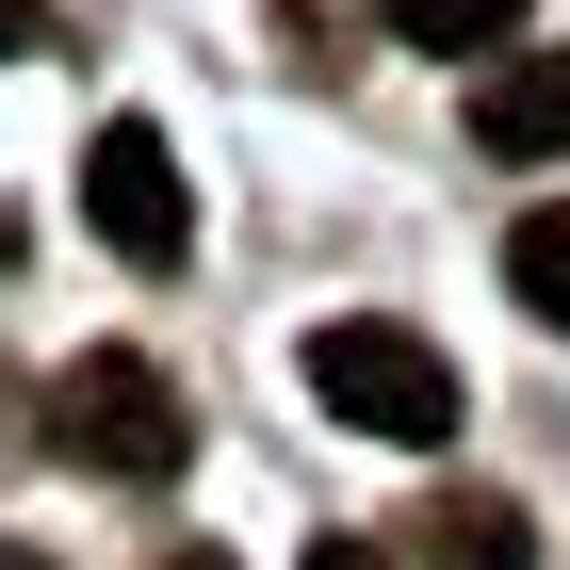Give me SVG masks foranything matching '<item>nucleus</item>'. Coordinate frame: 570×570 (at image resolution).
Listing matches in <instances>:
<instances>
[{
    "label": "nucleus",
    "instance_id": "obj_5",
    "mask_svg": "<svg viewBox=\"0 0 570 570\" xmlns=\"http://www.w3.org/2000/svg\"><path fill=\"white\" fill-rule=\"evenodd\" d=\"M407 554H424V570H538V522L505 505V489L456 473V489H424V505H407Z\"/></svg>",
    "mask_w": 570,
    "mask_h": 570
},
{
    "label": "nucleus",
    "instance_id": "obj_1",
    "mask_svg": "<svg viewBox=\"0 0 570 570\" xmlns=\"http://www.w3.org/2000/svg\"><path fill=\"white\" fill-rule=\"evenodd\" d=\"M309 392H326V424H358V440H456V358H440L424 326H392V309L309 326Z\"/></svg>",
    "mask_w": 570,
    "mask_h": 570
},
{
    "label": "nucleus",
    "instance_id": "obj_9",
    "mask_svg": "<svg viewBox=\"0 0 570 570\" xmlns=\"http://www.w3.org/2000/svg\"><path fill=\"white\" fill-rule=\"evenodd\" d=\"M309 570H392V554H375V538H309Z\"/></svg>",
    "mask_w": 570,
    "mask_h": 570
},
{
    "label": "nucleus",
    "instance_id": "obj_11",
    "mask_svg": "<svg viewBox=\"0 0 570 570\" xmlns=\"http://www.w3.org/2000/svg\"><path fill=\"white\" fill-rule=\"evenodd\" d=\"M0 570H49V554H17V538H0Z\"/></svg>",
    "mask_w": 570,
    "mask_h": 570
},
{
    "label": "nucleus",
    "instance_id": "obj_4",
    "mask_svg": "<svg viewBox=\"0 0 570 570\" xmlns=\"http://www.w3.org/2000/svg\"><path fill=\"white\" fill-rule=\"evenodd\" d=\"M473 147L489 164H570V49H505L473 82Z\"/></svg>",
    "mask_w": 570,
    "mask_h": 570
},
{
    "label": "nucleus",
    "instance_id": "obj_7",
    "mask_svg": "<svg viewBox=\"0 0 570 570\" xmlns=\"http://www.w3.org/2000/svg\"><path fill=\"white\" fill-rule=\"evenodd\" d=\"M505 294H522L538 326L570 343V196H554V213H522V228H505Z\"/></svg>",
    "mask_w": 570,
    "mask_h": 570
},
{
    "label": "nucleus",
    "instance_id": "obj_8",
    "mask_svg": "<svg viewBox=\"0 0 570 570\" xmlns=\"http://www.w3.org/2000/svg\"><path fill=\"white\" fill-rule=\"evenodd\" d=\"M17 49H49V0H0V66H17Z\"/></svg>",
    "mask_w": 570,
    "mask_h": 570
},
{
    "label": "nucleus",
    "instance_id": "obj_3",
    "mask_svg": "<svg viewBox=\"0 0 570 570\" xmlns=\"http://www.w3.org/2000/svg\"><path fill=\"white\" fill-rule=\"evenodd\" d=\"M82 228L131 277H179V262H196V179H179V147L147 131V115H115V131L82 147Z\"/></svg>",
    "mask_w": 570,
    "mask_h": 570
},
{
    "label": "nucleus",
    "instance_id": "obj_10",
    "mask_svg": "<svg viewBox=\"0 0 570 570\" xmlns=\"http://www.w3.org/2000/svg\"><path fill=\"white\" fill-rule=\"evenodd\" d=\"M164 570H228V554H213V538H196V554H164Z\"/></svg>",
    "mask_w": 570,
    "mask_h": 570
},
{
    "label": "nucleus",
    "instance_id": "obj_2",
    "mask_svg": "<svg viewBox=\"0 0 570 570\" xmlns=\"http://www.w3.org/2000/svg\"><path fill=\"white\" fill-rule=\"evenodd\" d=\"M49 440L82 456V473H115V489H164L179 473V392H164V358H131V343H98V358H66V392H49Z\"/></svg>",
    "mask_w": 570,
    "mask_h": 570
},
{
    "label": "nucleus",
    "instance_id": "obj_6",
    "mask_svg": "<svg viewBox=\"0 0 570 570\" xmlns=\"http://www.w3.org/2000/svg\"><path fill=\"white\" fill-rule=\"evenodd\" d=\"M375 17H392L407 49H440V66H456V49H473V66L522 49V0H375Z\"/></svg>",
    "mask_w": 570,
    "mask_h": 570
}]
</instances>
